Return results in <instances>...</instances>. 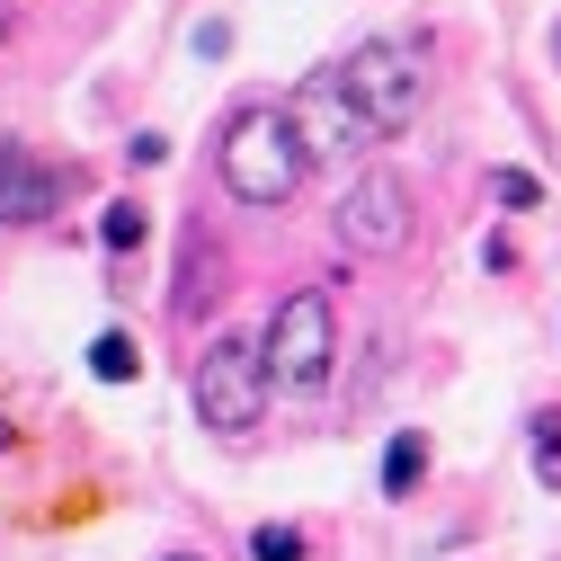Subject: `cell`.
<instances>
[{
    "mask_svg": "<svg viewBox=\"0 0 561 561\" xmlns=\"http://www.w3.org/2000/svg\"><path fill=\"white\" fill-rule=\"evenodd\" d=\"M215 170H224V187H232L241 205H286V196L312 179L295 116L267 107V99H250V107L224 125V161H215Z\"/></svg>",
    "mask_w": 561,
    "mask_h": 561,
    "instance_id": "obj_1",
    "label": "cell"
},
{
    "mask_svg": "<svg viewBox=\"0 0 561 561\" xmlns=\"http://www.w3.org/2000/svg\"><path fill=\"white\" fill-rule=\"evenodd\" d=\"M267 357H259V339H215V347H205V357H196V419H205V428H215V437H241V428H259V419H267Z\"/></svg>",
    "mask_w": 561,
    "mask_h": 561,
    "instance_id": "obj_4",
    "label": "cell"
},
{
    "mask_svg": "<svg viewBox=\"0 0 561 561\" xmlns=\"http://www.w3.org/2000/svg\"><path fill=\"white\" fill-rule=\"evenodd\" d=\"M62 196H72L62 170H45V161H27V152L0 144V224H45Z\"/></svg>",
    "mask_w": 561,
    "mask_h": 561,
    "instance_id": "obj_7",
    "label": "cell"
},
{
    "mask_svg": "<svg viewBox=\"0 0 561 561\" xmlns=\"http://www.w3.org/2000/svg\"><path fill=\"white\" fill-rule=\"evenodd\" d=\"M535 472L561 490V410H535Z\"/></svg>",
    "mask_w": 561,
    "mask_h": 561,
    "instance_id": "obj_11",
    "label": "cell"
},
{
    "mask_svg": "<svg viewBox=\"0 0 561 561\" xmlns=\"http://www.w3.org/2000/svg\"><path fill=\"white\" fill-rule=\"evenodd\" d=\"M339 81H347V99H357V116L375 134H401L419 116V99H428V45H419V36L357 45V54L339 62Z\"/></svg>",
    "mask_w": 561,
    "mask_h": 561,
    "instance_id": "obj_2",
    "label": "cell"
},
{
    "mask_svg": "<svg viewBox=\"0 0 561 561\" xmlns=\"http://www.w3.org/2000/svg\"><path fill=\"white\" fill-rule=\"evenodd\" d=\"M90 375L99 383H134V375H144V347H134L125 330H99L90 339Z\"/></svg>",
    "mask_w": 561,
    "mask_h": 561,
    "instance_id": "obj_9",
    "label": "cell"
},
{
    "mask_svg": "<svg viewBox=\"0 0 561 561\" xmlns=\"http://www.w3.org/2000/svg\"><path fill=\"white\" fill-rule=\"evenodd\" d=\"M10 27H19V0H0V45H10Z\"/></svg>",
    "mask_w": 561,
    "mask_h": 561,
    "instance_id": "obj_15",
    "label": "cell"
},
{
    "mask_svg": "<svg viewBox=\"0 0 561 561\" xmlns=\"http://www.w3.org/2000/svg\"><path fill=\"white\" fill-rule=\"evenodd\" d=\"M295 134H304V161L321 170V161H347V152H357V144H383V134L357 116V99H347V81L339 72H312L304 90H295Z\"/></svg>",
    "mask_w": 561,
    "mask_h": 561,
    "instance_id": "obj_6",
    "label": "cell"
},
{
    "mask_svg": "<svg viewBox=\"0 0 561 561\" xmlns=\"http://www.w3.org/2000/svg\"><path fill=\"white\" fill-rule=\"evenodd\" d=\"M259 357H267V383H276V392H321V383H330V357H339V321H330V295L295 286L286 304L267 312V339H259Z\"/></svg>",
    "mask_w": 561,
    "mask_h": 561,
    "instance_id": "obj_3",
    "label": "cell"
},
{
    "mask_svg": "<svg viewBox=\"0 0 561 561\" xmlns=\"http://www.w3.org/2000/svg\"><path fill=\"white\" fill-rule=\"evenodd\" d=\"M170 561H196V552H170Z\"/></svg>",
    "mask_w": 561,
    "mask_h": 561,
    "instance_id": "obj_17",
    "label": "cell"
},
{
    "mask_svg": "<svg viewBox=\"0 0 561 561\" xmlns=\"http://www.w3.org/2000/svg\"><path fill=\"white\" fill-rule=\"evenodd\" d=\"M250 552H259V561H304V526H259Z\"/></svg>",
    "mask_w": 561,
    "mask_h": 561,
    "instance_id": "obj_13",
    "label": "cell"
},
{
    "mask_svg": "<svg viewBox=\"0 0 561 561\" xmlns=\"http://www.w3.org/2000/svg\"><path fill=\"white\" fill-rule=\"evenodd\" d=\"M144 232H152V224H144V205H134V196H116V205H107V224H99L107 250H144Z\"/></svg>",
    "mask_w": 561,
    "mask_h": 561,
    "instance_id": "obj_10",
    "label": "cell"
},
{
    "mask_svg": "<svg viewBox=\"0 0 561 561\" xmlns=\"http://www.w3.org/2000/svg\"><path fill=\"white\" fill-rule=\"evenodd\" d=\"M205 259H215V241L196 232V241H187V286H179V304H187V312H205V295H215V276H205Z\"/></svg>",
    "mask_w": 561,
    "mask_h": 561,
    "instance_id": "obj_12",
    "label": "cell"
},
{
    "mask_svg": "<svg viewBox=\"0 0 561 561\" xmlns=\"http://www.w3.org/2000/svg\"><path fill=\"white\" fill-rule=\"evenodd\" d=\"M419 472H428V437H419V428H401V437H392V455H383V500H410V490H419Z\"/></svg>",
    "mask_w": 561,
    "mask_h": 561,
    "instance_id": "obj_8",
    "label": "cell"
},
{
    "mask_svg": "<svg viewBox=\"0 0 561 561\" xmlns=\"http://www.w3.org/2000/svg\"><path fill=\"white\" fill-rule=\"evenodd\" d=\"M10 446H19V428H10V419H0V455H10Z\"/></svg>",
    "mask_w": 561,
    "mask_h": 561,
    "instance_id": "obj_16",
    "label": "cell"
},
{
    "mask_svg": "<svg viewBox=\"0 0 561 561\" xmlns=\"http://www.w3.org/2000/svg\"><path fill=\"white\" fill-rule=\"evenodd\" d=\"M500 205H543V179L535 170H500Z\"/></svg>",
    "mask_w": 561,
    "mask_h": 561,
    "instance_id": "obj_14",
    "label": "cell"
},
{
    "mask_svg": "<svg viewBox=\"0 0 561 561\" xmlns=\"http://www.w3.org/2000/svg\"><path fill=\"white\" fill-rule=\"evenodd\" d=\"M330 224H339V250H357V259L410 250V179L383 170V161H366L357 179H347V196H339Z\"/></svg>",
    "mask_w": 561,
    "mask_h": 561,
    "instance_id": "obj_5",
    "label": "cell"
}]
</instances>
